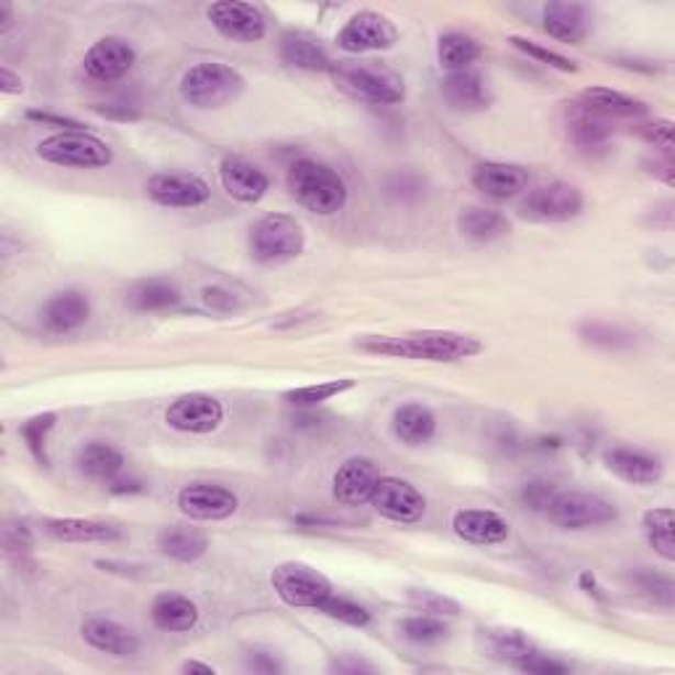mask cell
Instances as JSON below:
<instances>
[{
    "label": "cell",
    "mask_w": 675,
    "mask_h": 675,
    "mask_svg": "<svg viewBox=\"0 0 675 675\" xmlns=\"http://www.w3.org/2000/svg\"><path fill=\"white\" fill-rule=\"evenodd\" d=\"M364 354L394 356L412 362H462L478 356L483 343L478 338L454 333V330H420L407 335H364L356 341Z\"/></svg>",
    "instance_id": "obj_1"
},
{
    "label": "cell",
    "mask_w": 675,
    "mask_h": 675,
    "mask_svg": "<svg viewBox=\"0 0 675 675\" xmlns=\"http://www.w3.org/2000/svg\"><path fill=\"white\" fill-rule=\"evenodd\" d=\"M288 190L312 214H338L348 201V188L343 177L328 164L314 158H301L288 169Z\"/></svg>",
    "instance_id": "obj_2"
},
{
    "label": "cell",
    "mask_w": 675,
    "mask_h": 675,
    "mask_svg": "<svg viewBox=\"0 0 675 675\" xmlns=\"http://www.w3.org/2000/svg\"><path fill=\"white\" fill-rule=\"evenodd\" d=\"M246 90V79L222 62H201L190 66L180 79V96L196 109H222Z\"/></svg>",
    "instance_id": "obj_3"
},
{
    "label": "cell",
    "mask_w": 675,
    "mask_h": 675,
    "mask_svg": "<svg viewBox=\"0 0 675 675\" xmlns=\"http://www.w3.org/2000/svg\"><path fill=\"white\" fill-rule=\"evenodd\" d=\"M330 75H333V82L338 88L351 98H359V101L375 106H394L407 98L403 79L396 75V71L386 69V66L341 62L333 64Z\"/></svg>",
    "instance_id": "obj_4"
},
{
    "label": "cell",
    "mask_w": 675,
    "mask_h": 675,
    "mask_svg": "<svg viewBox=\"0 0 675 675\" xmlns=\"http://www.w3.org/2000/svg\"><path fill=\"white\" fill-rule=\"evenodd\" d=\"M37 156L56 167L101 169L114 162V151L90 132H56L37 143Z\"/></svg>",
    "instance_id": "obj_5"
},
{
    "label": "cell",
    "mask_w": 675,
    "mask_h": 675,
    "mask_svg": "<svg viewBox=\"0 0 675 675\" xmlns=\"http://www.w3.org/2000/svg\"><path fill=\"white\" fill-rule=\"evenodd\" d=\"M251 256L262 264L296 259L307 248L303 228L288 214H267L251 228Z\"/></svg>",
    "instance_id": "obj_6"
},
{
    "label": "cell",
    "mask_w": 675,
    "mask_h": 675,
    "mask_svg": "<svg viewBox=\"0 0 675 675\" xmlns=\"http://www.w3.org/2000/svg\"><path fill=\"white\" fill-rule=\"evenodd\" d=\"M273 588L288 607H299V610H320L322 601L333 594V584L307 562L277 565L273 571Z\"/></svg>",
    "instance_id": "obj_7"
},
{
    "label": "cell",
    "mask_w": 675,
    "mask_h": 675,
    "mask_svg": "<svg viewBox=\"0 0 675 675\" xmlns=\"http://www.w3.org/2000/svg\"><path fill=\"white\" fill-rule=\"evenodd\" d=\"M549 520L565 531H586V528L607 525L618 520V509L612 501L586 491H560L552 507L546 509Z\"/></svg>",
    "instance_id": "obj_8"
},
{
    "label": "cell",
    "mask_w": 675,
    "mask_h": 675,
    "mask_svg": "<svg viewBox=\"0 0 675 675\" xmlns=\"http://www.w3.org/2000/svg\"><path fill=\"white\" fill-rule=\"evenodd\" d=\"M584 207V193L575 185L549 182L522 198L520 214L531 222H571L580 217Z\"/></svg>",
    "instance_id": "obj_9"
},
{
    "label": "cell",
    "mask_w": 675,
    "mask_h": 675,
    "mask_svg": "<svg viewBox=\"0 0 675 675\" xmlns=\"http://www.w3.org/2000/svg\"><path fill=\"white\" fill-rule=\"evenodd\" d=\"M338 48L346 53L388 51L399 43V30L388 16L377 11H359L338 32Z\"/></svg>",
    "instance_id": "obj_10"
},
{
    "label": "cell",
    "mask_w": 675,
    "mask_h": 675,
    "mask_svg": "<svg viewBox=\"0 0 675 675\" xmlns=\"http://www.w3.org/2000/svg\"><path fill=\"white\" fill-rule=\"evenodd\" d=\"M207 16L222 37L235 40V43H259L267 35V16L254 3L220 0L209 5Z\"/></svg>",
    "instance_id": "obj_11"
},
{
    "label": "cell",
    "mask_w": 675,
    "mask_h": 675,
    "mask_svg": "<svg viewBox=\"0 0 675 675\" xmlns=\"http://www.w3.org/2000/svg\"><path fill=\"white\" fill-rule=\"evenodd\" d=\"M369 505L375 507L377 514H383L386 520L394 522H417L425 518L428 501L412 483L401 478H380L377 480L373 499Z\"/></svg>",
    "instance_id": "obj_12"
},
{
    "label": "cell",
    "mask_w": 675,
    "mask_h": 675,
    "mask_svg": "<svg viewBox=\"0 0 675 675\" xmlns=\"http://www.w3.org/2000/svg\"><path fill=\"white\" fill-rule=\"evenodd\" d=\"M145 193L158 207L167 209H198L209 203V185L196 175H177V171H162L145 182Z\"/></svg>",
    "instance_id": "obj_13"
},
{
    "label": "cell",
    "mask_w": 675,
    "mask_h": 675,
    "mask_svg": "<svg viewBox=\"0 0 675 675\" xmlns=\"http://www.w3.org/2000/svg\"><path fill=\"white\" fill-rule=\"evenodd\" d=\"M224 422V407L209 394H185L167 409V425L180 433L207 435Z\"/></svg>",
    "instance_id": "obj_14"
},
{
    "label": "cell",
    "mask_w": 675,
    "mask_h": 675,
    "mask_svg": "<svg viewBox=\"0 0 675 675\" xmlns=\"http://www.w3.org/2000/svg\"><path fill=\"white\" fill-rule=\"evenodd\" d=\"M137 53L128 40L122 37H101L96 40V43L90 45L88 53H85L82 66H85V75H88L92 82H117V79L128 77V71L135 66Z\"/></svg>",
    "instance_id": "obj_15"
},
{
    "label": "cell",
    "mask_w": 675,
    "mask_h": 675,
    "mask_svg": "<svg viewBox=\"0 0 675 675\" xmlns=\"http://www.w3.org/2000/svg\"><path fill=\"white\" fill-rule=\"evenodd\" d=\"M177 507L190 520H228L237 509V496L217 483H190L177 496Z\"/></svg>",
    "instance_id": "obj_16"
},
{
    "label": "cell",
    "mask_w": 675,
    "mask_h": 675,
    "mask_svg": "<svg viewBox=\"0 0 675 675\" xmlns=\"http://www.w3.org/2000/svg\"><path fill=\"white\" fill-rule=\"evenodd\" d=\"M473 188L494 201H509L518 198L528 188V169L520 164L507 162H483L473 169Z\"/></svg>",
    "instance_id": "obj_17"
},
{
    "label": "cell",
    "mask_w": 675,
    "mask_h": 675,
    "mask_svg": "<svg viewBox=\"0 0 675 675\" xmlns=\"http://www.w3.org/2000/svg\"><path fill=\"white\" fill-rule=\"evenodd\" d=\"M377 480H380V475H377L373 460L351 456V460H346L341 467H338L333 478V496L346 507L367 505V501L373 499Z\"/></svg>",
    "instance_id": "obj_18"
},
{
    "label": "cell",
    "mask_w": 675,
    "mask_h": 675,
    "mask_svg": "<svg viewBox=\"0 0 675 675\" xmlns=\"http://www.w3.org/2000/svg\"><path fill=\"white\" fill-rule=\"evenodd\" d=\"M454 533L467 544L496 546L509 539V522L494 509H460L452 518Z\"/></svg>",
    "instance_id": "obj_19"
},
{
    "label": "cell",
    "mask_w": 675,
    "mask_h": 675,
    "mask_svg": "<svg viewBox=\"0 0 675 675\" xmlns=\"http://www.w3.org/2000/svg\"><path fill=\"white\" fill-rule=\"evenodd\" d=\"M220 180L222 188L241 203H259L269 190V177L241 156L222 158Z\"/></svg>",
    "instance_id": "obj_20"
},
{
    "label": "cell",
    "mask_w": 675,
    "mask_h": 675,
    "mask_svg": "<svg viewBox=\"0 0 675 675\" xmlns=\"http://www.w3.org/2000/svg\"><path fill=\"white\" fill-rule=\"evenodd\" d=\"M544 32L567 45H580L591 32V13L586 5L554 0L544 5Z\"/></svg>",
    "instance_id": "obj_21"
},
{
    "label": "cell",
    "mask_w": 675,
    "mask_h": 675,
    "mask_svg": "<svg viewBox=\"0 0 675 675\" xmlns=\"http://www.w3.org/2000/svg\"><path fill=\"white\" fill-rule=\"evenodd\" d=\"M82 639L88 641L92 650L114 654V657H135V654L141 652L137 633L109 618H90L88 623L82 626Z\"/></svg>",
    "instance_id": "obj_22"
},
{
    "label": "cell",
    "mask_w": 675,
    "mask_h": 675,
    "mask_svg": "<svg viewBox=\"0 0 675 675\" xmlns=\"http://www.w3.org/2000/svg\"><path fill=\"white\" fill-rule=\"evenodd\" d=\"M605 465L612 475H618L620 480L633 483V486H654L660 478H663L665 467L657 456L637 452V449H610L605 454Z\"/></svg>",
    "instance_id": "obj_23"
},
{
    "label": "cell",
    "mask_w": 675,
    "mask_h": 675,
    "mask_svg": "<svg viewBox=\"0 0 675 675\" xmlns=\"http://www.w3.org/2000/svg\"><path fill=\"white\" fill-rule=\"evenodd\" d=\"M90 317V301L82 290H62L45 303L43 309V325L48 333L64 335L75 333L82 328Z\"/></svg>",
    "instance_id": "obj_24"
},
{
    "label": "cell",
    "mask_w": 675,
    "mask_h": 675,
    "mask_svg": "<svg viewBox=\"0 0 675 675\" xmlns=\"http://www.w3.org/2000/svg\"><path fill=\"white\" fill-rule=\"evenodd\" d=\"M45 533L66 544H111L122 539V531L101 520L82 518H48L43 520Z\"/></svg>",
    "instance_id": "obj_25"
},
{
    "label": "cell",
    "mask_w": 675,
    "mask_h": 675,
    "mask_svg": "<svg viewBox=\"0 0 675 675\" xmlns=\"http://www.w3.org/2000/svg\"><path fill=\"white\" fill-rule=\"evenodd\" d=\"M151 620L158 631L167 633H182L196 628L198 623V607L196 601H190L185 594L177 591H164L158 594L151 605Z\"/></svg>",
    "instance_id": "obj_26"
},
{
    "label": "cell",
    "mask_w": 675,
    "mask_h": 675,
    "mask_svg": "<svg viewBox=\"0 0 675 675\" xmlns=\"http://www.w3.org/2000/svg\"><path fill=\"white\" fill-rule=\"evenodd\" d=\"M441 92L454 111H483L491 103L486 82H483V77L473 69L449 75L443 79Z\"/></svg>",
    "instance_id": "obj_27"
},
{
    "label": "cell",
    "mask_w": 675,
    "mask_h": 675,
    "mask_svg": "<svg viewBox=\"0 0 675 675\" xmlns=\"http://www.w3.org/2000/svg\"><path fill=\"white\" fill-rule=\"evenodd\" d=\"M435 430H439V420L425 403L409 401L394 412V433L407 446H422V443L433 441Z\"/></svg>",
    "instance_id": "obj_28"
},
{
    "label": "cell",
    "mask_w": 675,
    "mask_h": 675,
    "mask_svg": "<svg viewBox=\"0 0 675 675\" xmlns=\"http://www.w3.org/2000/svg\"><path fill=\"white\" fill-rule=\"evenodd\" d=\"M124 456L106 441H90L77 452V469L90 480L111 483L122 473Z\"/></svg>",
    "instance_id": "obj_29"
},
{
    "label": "cell",
    "mask_w": 675,
    "mask_h": 675,
    "mask_svg": "<svg viewBox=\"0 0 675 675\" xmlns=\"http://www.w3.org/2000/svg\"><path fill=\"white\" fill-rule=\"evenodd\" d=\"M580 106L594 114L610 119H637L646 114V103L639 101V98L626 96V92L610 90V88H588L580 92Z\"/></svg>",
    "instance_id": "obj_30"
},
{
    "label": "cell",
    "mask_w": 675,
    "mask_h": 675,
    "mask_svg": "<svg viewBox=\"0 0 675 675\" xmlns=\"http://www.w3.org/2000/svg\"><path fill=\"white\" fill-rule=\"evenodd\" d=\"M456 228H460V233L469 237V241L478 243L499 241V237H505L509 233L507 217L486 207L462 209L460 217H456Z\"/></svg>",
    "instance_id": "obj_31"
},
{
    "label": "cell",
    "mask_w": 675,
    "mask_h": 675,
    "mask_svg": "<svg viewBox=\"0 0 675 675\" xmlns=\"http://www.w3.org/2000/svg\"><path fill=\"white\" fill-rule=\"evenodd\" d=\"M177 303H180V288L164 277L135 283L128 294V307L135 312H162V309H171Z\"/></svg>",
    "instance_id": "obj_32"
},
{
    "label": "cell",
    "mask_w": 675,
    "mask_h": 675,
    "mask_svg": "<svg viewBox=\"0 0 675 675\" xmlns=\"http://www.w3.org/2000/svg\"><path fill=\"white\" fill-rule=\"evenodd\" d=\"M158 549H162L164 557L177 560V562H196L207 554L209 539L196 528H185V525H171L164 528L156 539Z\"/></svg>",
    "instance_id": "obj_33"
},
{
    "label": "cell",
    "mask_w": 675,
    "mask_h": 675,
    "mask_svg": "<svg viewBox=\"0 0 675 675\" xmlns=\"http://www.w3.org/2000/svg\"><path fill=\"white\" fill-rule=\"evenodd\" d=\"M480 56L483 45L473 35H465V32H446L439 40V64L449 75L469 71V66L478 62Z\"/></svg>",
    "instance_id": "obj_34"
},
{
    "label": "cell",
    "mask_w": 675,
    "mask_h": 675,
    "mask_svg": "<svg viewBox=\"0 0 675 675\" xmlns=\"http://www.w3.org/2000/svg\"><path fill=\"white\" fill-rule=\"evenodd\" d=\"M567 132H571V141L578 145L580 151H597L610 143L612 128L607 124L605 117L594 114V111L578 106V109H573L571 122H567Z\"/></svg>",
    "instance_id": "obj_35"
},
{
    "label": "cell",
    "mask_w": 675,
    "mask_h": 675,
    "mask_svg": "<svg viewBox=\"0 0 675 675\" xmlns=\"http://www.w3.org/2000/svg\"><path fill=\"white\" fill-rule=\"evenodd\" d=\"M280 58L294 69L303 71H330L333 62L328 58V53L314 43V40L303 35H286L280 40Z\"/></svg>",
    "instance_id": "obj_36"
},
{
    "label": "cell",
    "mask_w": 675,
    "mask_h": 675,
    "mask_svg": "<svg viewBox=\"0 0 675 675\" xmlns=\"http://www.w3.org/2000/svg\"><path fill=\"white\" fill-rule=\"evenodd\" d=\"M483 633H486V644L494 657L505 660L509 665H520L522 660H528L533 652H539L525 633L512 631V628H494V631Z\"/></svg>",
    "instance_id": "obj_37"
},
{
    "label": "cell",
    "mask_w": 675,
    "mask_h": 675,
    "mask_svg": "<svg viewBox=\"0 0 675 675\" xmlns=\"http://www.w3.org/2000/svg\"><path fill=\"white\" fill-rule=\"evenodd\" d=\"M675 514L671 507H654L644 514V533L654 552L665 562H675Z\"/></svg>",
    "instance_id": "obj_38"
},
{
    "label": "cell",
    "mask_w": 675,
    "mask_h": 675,
    "mask_svg": "<svg viewBox=\"0 0 675 675\" xmlns=\"http://www.w3.org/2000/svg\"><path fill=\"white\" fill-rule=\"evenodd\" d=\"M354 386H356V380L343 377V380H325V383H314V386H301V388L286 390L283 399H286L290 407H296V409H314V407H320V403L335 399V396L346 394V390H351Z\"/></svg>",
    "instance_id": "obj_39"
},
{
    "label": "cell",
    "mask_w": 675,
    "mask_h": 675,
    "mask_svg": "<svg viewBox=\"0 0 675 675\" xmlns=\"http://www.w3.org/2000/svg\"><path fill=\"white\" fill-rule=\"evenodd\" d=\"M399 631L403 639L420 646H433L449 639V626L439 615H412V618L401 620Z\"/></svg>",
    "instance_id": "obj_40"
},
{
    "label": "cell",
    "mask_w": 675,
    "mask_h": 675,
    "mask_svg": "<svg viewBox=\"0 0 675 675\" xmlns=\"http://www.w3.org/2000/svg\"><path fill=\"white\" fill-rule=\"evenodd\" d=\"M53 425H56V414L45 412V414L32 417V420H26L22 430H19L26 443V449H30L32 456H35L40 465H48V433L53 430Z\"/></svg>",
    "instance_id": "obj_41"
},
{
    "label": "cell",
    "mask_w": 675,
    "mask_h": 675,
    "mask_svg": "<svg viewBox=\"0 0 675 675\" xmlns=\"http://www.w3.org/2000/svg\"><path fill=\"white\" fill-rule=\"evenodd\" d=\"M317 612L328 615L330 620H338V623H346V626H354V628H364L369 623V620H373V615L364 610L362 605H356V601H351V599L335 597V594H330V597L322 601V607Z\"/></svg>",
    "instance_id": "obj_42"
},
{
    "label": "cell",
    "mask_w": 675,
    "mask_h": 675,
    "mask_svg": "<svg viewBox=\"0 0 675 675\" xmlns=\"http://www.w3.org/2000/svg\"><path fill=\"white\" fill-rule=\"evenodd\" d=\"M509 43L514 45V48L518 51H522L525 53V56H531V58H535V62H541V64H546V66H552V69H560V71H578V64L575 62H571V58H565L562 56V53H557V51H552V48H544V45H539V43H533V40H528V37H509Z\"/></svg>",
    "instance_id": "obj_43"
},
{
    "label": "cell",
    "mask_w": 675,
    "mask_h": 675,
    "mask_svg": "<svg viewBox=\"0 0 675 675\" xmlns=\"http://www.w3.org/2000/svg\"><path fill=\"white\" fill-rule=\"evenodd\" d=\"M580 335H584L586 343H594V346L601 348L631 346V335H628L626 330L612 325H599V322H588V325L580 328Z\"/></svg>",
    "instance_id": "obj_44"
},
{
    "label": "cell",
    "mask_w": 675,
    "mask_h": 675,
    "mask_svg": "<svg viewBox=\"0 0 675 675\" xmlns=\"http://www.w3.org/2000/svg\"><path fill=\"white\" fill-rule=\"evenodd\" d=\"M557 486H554V483H549V480H531V483H525V486H522V491H520V499H522V505H525L528 509H533V512H544L546 514V509L552 507V501L557 499Z\"/></svg>",
    "instance_id": "obj_45"
},
{
    "label": "cell",
    "mask_w": 675,
    "mask_h": 675,
    "mask_svg": "<svg viewBox=\"0 0 675 675\" xmlns=\"http://www.w3.org/2000/svg\"><path fill=\"white\" fill-rule=\"evenodd\" d=\"M409 599H412V605L420 607L422 612H433L443 618V615H460V605H456L454 599L443 597V594L428 591V588H412L409 591Z\"/></svg>",
    "instance_id": "obj_46"
},
{
    "label": "cell",
    "mask_w": 675,
    "mask_h": 675,
    "mask_svg": "<svg viewBox=\"0 0 675 675\" xmlns=\"http://www.w3.org/2000/svg\"><path fill=\"white\" fill-rule=\"evenodd\" d=\"M637 584L641 586V591H646L654 601H660V605L671 610L673 597H675V586H673V580L667 578V575L646 571V573L637 575Z\"/></svg>",
    "instance_id": "obj_47"
},
{
    "label": "cell",
    "mask_w": 675,
    "mask_h": 675,
    "mask_svg": "<svg viewBox=\"0 0 675 675\" xmlns=\"http://www.w3.org/2000/svg\"><path fill=\"white\" fill-rule=\"evenodd\" d=\"M641 137L652 143L654 148L663 151V156H673V122L671 119H657V122L641 124Z\"/></svg>",
    "instance_id": "obj_48"
},
{
    "label": "cell",
    "mask_w": 675,
    "mask_h": 675,
    "mask_svg": "<svg viewBox=\"0 0 675 675\" xmlns=\"http://www.w3.org/2000/svg\"><path fill=\"white\" fill-rule=\"evenodd\" d=\"M518 667L525 673H539V675H562V673L571 671V667H567L565 663L546 657V654H541V652H533L531 657L522 660Z\"/></svg>",
    "instance_id": "obj_49"
},
{
    "label": "cell",
    "mask_w": 675,
    "mask_h": 675,
    "mask_svg": "<svg viewBox=\"0 0 675 675\" xmlns=\"http://www.w3.org/2000/svg\"><path fill=\"white\" fill-rule=\"evenodd\" d=\"M5 552H26L32 546V533L24 522H5L3 528Z\"/></svg>",
    "instance_id": "obj_50"
},
{
    "label": "cell",
    "mask_w": 675,
    "mask_h": 675,
    "mask_svg": "<svg viewBox=\"0 0 675 675\" xmlns=\"http://www.w3.org/2000/svg\"><path fill=\"white\" fill-rule=\"evenodd\" d=\"M26 119L30 122H40V124H51V128H62V132H85V124L77 122V119H69V117H58V114H51V111H26Z\"/></svg>",
    "instance_id": "obj_51"
},
{
    "label": "cell",
    "mask_w": 675,
    "mask_h": 675,
    "mask_svg": "<svg viewBox=\"0 0 675 675\" xmlns=\"http://www.w3.org/2000/svg\"><path fill=\"white\" fill-rule=\"evenodd\" d=\"M203 303L214 312H233L237 307L235 296L224 288H203Z\"/></svg>",
    "instance_id": "obj_52"
},
{
    "label": "cell",
    "mask_w": 675,
    "mask_h": 675,
    "mask_svg": "<svg viewBox=\"0 0 675 675\" xmlns=\"http://www.w3.org/2000/svg\"><path fill=\"white\" fill-rule=\"evenodd\" d=\"M92 111H96L98 117L119 119V122H135V119H141V111H137V109H130V106H119V103L92 106Z\"/></svg>",
    "instance_id": "obj_53"
},
{
    "label": "cell",
    "mask_w": 675,
    "mask_h": 675,
    "mask_svg": "<svg viewBox=\"0 0 675 675\" xmlns=\"http://www.w3.org/2000/svg\"><path fill=\"white\" fill-rule=\"evenodd\" d=\"M248 665L254 667L256 673H277V671H283V665L277 663V660L269 652H251Z\"/></svg>",
    "instance_id": "obj_54"
},
{
    "label": "cell",
    "mask_w": 675,
    "mask_h": 675,
    "mask_svg": "<svg viewBox=\"0 0 675 675\" xmlns=\"http://www.w3.org/2000/svg\"><path fill=\"white\" fill-rule=\"evenodd\" d=\"M0 90L9 92V96H16V92L24 90L22 77L13 75L9 66H0Z\"/></svg>",
    "instance_id": "obj_55"
},
{
    "label": "cell",
    "mask_w": 675,
    "mask_h": 675,
    "mask_svg": "<svg viewBox=\"0 0 675 675\" xmlns=\"http://www.w3.org/2000/svg\"><path fill=\"white\" fill-rule=\"evenodd\" d=\"M333 671H338V673H373V671H375V665L364 663V660H351V657H346V660H335V663H333Z\"/></svg>",
    "instance_id": "obj_56"
},
{
    "label": "cell",
    "mask_w": 675,
    "mask_h": 675,
    "mask_svg": "<svg viewBox=\"0 0 675 675\" xmlns=\"http://www.w3.org/2000/svg\"><path fill=\"white\" fill-rule=\"evenodd\" d=\"M13 24H16V13H13V5L5 3V0H0V35H5V32H9Z\"/></svg>",
    "instance_id": "obj_57"
},
{
    "label": "cell",
    "mask_w": 675,
    "mask_h": 675,
    "mask_svg": "<svg viewBox=\"0 0 675 675\" xmlns=\"http://www.w3.org/2000/svg\"><path fill=\"white\" fill-rule=\"evenodd\" d=\"M580 588H584L586 594H591V597L605 599V597H601V588H599V584H597V578H594L591 573H584V575H580Z\"/></svg>",
    "instance_id": "obj_58"
},
{
    "label": "cell",
    "mask_w": 675,
    "mask_h": 675,
    "mask_svg": "<svg viewBox=\"0 0 675 675\" xmlns=\"http://www.w3.org/2000/svg\"><path fill=\"white\" fill-rule=\"evenodd\" d=\"M180 671L182 673H198V675H214L217 673L214 667L207 665V663H198V660H188V663H185Z\"/></svg>",
    "instance_id": "obj_59"
},
{
    "label": "cell",
    "mask_w": 675,
    "mask_h": 675,
    "mask_svg": "<svg viewBox=\"0 0 675 675\" xmlns=\"http://www.w3.org/2000/svg\"><path fill=\"white\" fill-rule=\"evenodd\" d=\"M111 491H114V494H132V491H143V488L137 480H111Z\"/></svg>",
    "instance_id": "obj_60"
}]
</instances>
